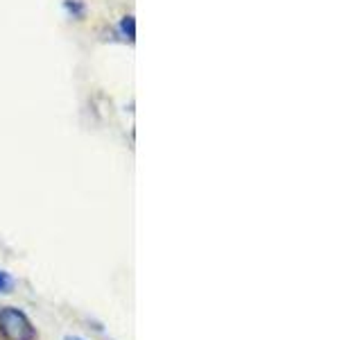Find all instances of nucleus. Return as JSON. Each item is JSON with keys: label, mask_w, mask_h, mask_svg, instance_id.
<instances>
[{"label": "nucleus", "mask_w": 362, "mask_h": 340, "mask_svg": "<svg viewBox=\"0 0 362 340\" xmlns=\"http://www.w3.org/2000/svg\"><path fill=\"white\" fill-rule=\"evenodd\" d=\"M66 340H84V338H77V336H68Z\"/></svg>", "instance_id": "3"}, {"label": "nucleus", "mask_w": 362, "mask_h": 340, "mask_svg": "<svg viewBox=\"0 0 362 340\" xmlns=\"http://www.w3.org/2000/svg\"><path fill=\"white\" fill-rule=\"evenodd\" d=\"M0 332L7 340H34L37 338V332L30 322V317L14 309V306H5L0 309Z\"/></svg>", "instance_id": "1"}, {"label": "nucleus", "mask_w": 362, "mask_h": 340, "mask_svg": "<svg viewBox=\"0 0 362 340\" xmlns=\"http://www.w3.org/2000/svg\"><path fill=\"white\" fill-rule=\"evenodd\" d=\"M11 288H14V277L9 272L0 270V293H9Z\"/></svg>", "instance_id": "2"}]
</instances>
